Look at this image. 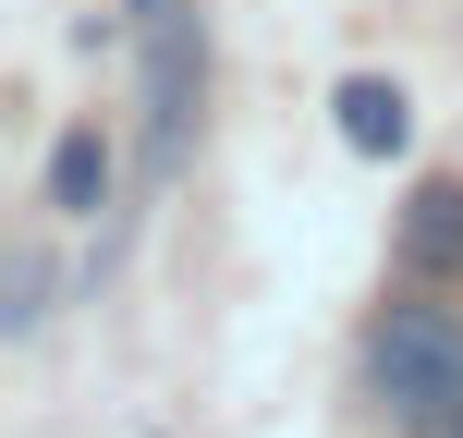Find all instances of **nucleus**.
Here are the masks:
<instances>
[{
  "instance_id": "1",
  "label": "nucleus",
  "mask_w": 463,
  "mask_h": 438,
  "mask_svg": "<svg viewBox=\"0 0 463 438\" xmlns=\"http://www.w3.org/2000/svg\"><path fill=\"white\" fill-rule=\"evenodd\" d=\"M366 390L391 402L402 426L439 438L463 415V317H439V304H391V317L366 329Z\"/></svg>"
},
{
  "instance_id": "2",
  "label": "nucleus",
  "mask_w": 463,
  "mask_h": 438,
  "mask_svg": "<svg viewBox=\"0 0 463 438\" xmlns=\"http://www.w3.org/2000/svg\"><path fill=\"white\" fill-rule=\"evenodd\" d=\"M135 61H146V171H184V122H195V86H208V37H195L184 0L135 13Z\"/></svg>"
},
{
  "instance_id": "3",
  "label": "nucleus",
  "mask_w": 463,
  "mask_h": 438,
  "mask_svg": "<svg viewBox=\"0 0 463 438\" xmlns=\"http://www.w3.org/2000/svg\"><path fill=\"white\" fill-rule=\"evenodd\" d=\"M329 110H342V146H354V159H402V146H415V98H402L391 73H342Z\"/></svg>"
},
{
  "instance_id": "4",
  "label": "nucleus",
  "mask_w": 463,
  "mask_h": 438,
  "mask_svg": "<svg viewBox=\"0 0 463 438\" xmlns=\"http://www.w3.org/2000/svg\"><path fill=\"white\" fill-rule=\"evenodd\" d=\"M402 268H427V280L463 268V183L451 171H427V183L402 195Z\"/></svg>"
},
{
  "instance_id": "5",
  "label": "nucleus",
  "mask_w": 463,
  "mask_h": 438,
  "mask_svg": "<svg viewBox=\"0 0 463 438\" xmlns=\"http://www.w3.org/2000/svg\"><path fill=\"white\" fill-rule=\"evenodd\" d=\"M98 195H110V146H98V135H61V146H49V208H61V219H98Z\"/></svg>"
},
{
  "instance_id": "6",
  "label": "nucleus",
  "mask_w": 463,
  "mask_h": 438,
  "mask_svg": "<svg viewBox=\"0 0 463 438\" xmlns=\"http://www.w3.org/2000/svg\"><path fill=\"white\" fill-rule=\"evenodd\" d=\"M49 293H61V280H49V256L24 244V256H13V304H0V329H13V341H37V329H49Z\"/></svg>"
},
{
  "instance_id": "7",
  "label": "nucleus",
  "mask_w": 463,
  "mask_h": 438,
  "mask_svg": "<svg viewBox=\"0 0 463 438\" xmlns=\"http://www.w3.org/2000/svg\"><path fill=\"white\" fill-rule=\"evenodd\" d=\"M439 438H463V415H451V426H439Z\"/></svg>"
}]
</instances>
